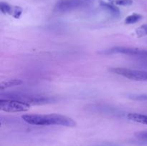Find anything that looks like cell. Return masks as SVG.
Returning a JSON list of instances; mask_svg holds the SVG:
<instances>
[{"label": "cell", "instance_id": "3", "mask_svg": "<svg viewBox=\"0 0 147 146\" xmlns=\"http://www.w3.org/2000/svg\"><path fill=\"white\" fill-rule=\"evenodd\" d=\"M109 72L131 80L139 82H147V71L133 70V69L123 68V67H113L109 70Z\"/></svg>", "mask_w": 147, "mask_h": 146}, {"label": "cell", "instance_id": "6", "mask_svg": "<svg viewBox=\"0 0 147 146\" xmlns=\"http://www.w3.org/2000/svg\"><path fill=\"white\" fill-rule=\"evenodd\" d=\"M126 117L129 120L133 121L134 123L147 125V115L136 113H130L126 115Z\"/></svg>", "mask_w": 147, "mask_h": 146}, {"label": "cell", "instance_id": "11", "mask_svg": "<svg viewBox=\"0 0 147 146\" xmlns=\"http://www.w3.org/2000/svg\"><path fill=\"white\" fill-rule=\"evenodd\" d=\"M111 4L119 6H131L133 4L132 0H109Z\"/></svg>", "mask_w": 147, "mask_h": 146}, {"label": "cell", "instance_id": "1", "mask_svg": "<svg viewBox=\"0 0 147 146\" xmlns=\"http://www.w3.org/2000/svg\"><path fill=\"white\" fill-rule=\"evenodd\" d=\"M22 118L27 124L36 126H63L75 127L77 123L73 118L60 114H25Z\"/></svg>", "mask_w": 147, "mask_h": 146}, {"label": "cell", "instance_id": "14", "mask_svg": "<svg viewBox=\"0 0 147 146\" xmlns=\"http://www.w3.org/2000/svg\"><path fill=\"white\" fill-rule=\"evenodd\" d=\"M22 13V9L20 7H13L12 13H11V16L14 17V18H20L21 16Z\"/></svg>", "mask_w": 147, "mask_h": 146}, {"label": "cell", "instance_id": "4", "mask_svg": "<svg viewBox=\"0 0 147 146\" xmlns=\"http://www.w3.org/2000/svg\"><path fill=\"white\" fill-rule=\"evenodd\" d=\"M100 54H126V55L136 56V55H143L147 54V52L144 50H141L139 49L131 48V47H115L112 48L108 49V50H102L99 52Z\"/></svg>", "mask_w": 147, "mask_h": 146}, {"label": "cell", "instance_id": "9", "mask_svg": "<svg viewBox=\"0 0 147 146\" xmlns=\"http://www.w3.org/2000/svg\"><path fill=\"white\" fill-rule=\"evenodd\" d=\"M143 17L142 15L139 14H132L131 15L128 16L125 19V23L126 24H135V23H137L138 21H139L140 20L142 19Z\"/></svg>", "mask_w": 147, "mask_h": 146}, {"label": "cell", "instance_id": "10", "mask_svg": "<svg viewBox=\"0 0 147 146\" xmlns=\"http://www.w3.org/2000/svg\"><path fill=\"white\" fill-rule=\"evenodd\" d=\"M0 9H1V11L3 13V14L11 15L13 7L10 6L9 4H7V3L4 2V1H1V4H0Z\"/></svg>", "mask_w": 147, "mask_h": 146}, {"label": "cell", "instance_id": "8", "mask_svg": "<svg viewBox=\"0 0 147 146\" xmlns=\"http://www.w3.org/2000/svg\"><path fill=\"white\" fill-rule=\"evenodd\" d=\"M22 80H20V79H10V80H6V81L1 82V84H0V90H1V91H3V90L9 88V87L20 85V84H22Z\"/></svg>", "mask_w": 147, "mask_h": 146}, {"label": "cell", "instance_id": "12", "mask_svg": "<svg viewBox=\"0 0 147 146\" xmlns=\"http://www.w3.org/2000/svg\"><path fill=\"white\" fill-rule=\"evenodd\" d=\"M128 97L133 100H139V101H147V94H131L128 95Z\"/></svg>", "mask_w": 147, "mask_h": 146}, {"label": "cell", "instance_id": "5", "mask_svg": "<svg viewBox=\"0 0 147 146\" xmlns=\"http://www.w3.org/2000/svg\"><path fill=\"white\" fill-rule=\"evenodd\" d=\"M82 0H59L55 6V11L58 13L67 12L83 6Z\"/></svg>", "mask_w": 147, "mask_h": 146}, {"label": "cell", "instance_id": "2", "mask_svg": "<svg viewBox=\"0 0 147 146\" xmlns=\"http://www.w3.org/2000/svg\"><path fill=\"white\" fill-rule=\"evenodd\" d=\"M31 104L17 99L1 98L0 100V110L6 113H23L27 112Z\"/></svg>", "mask_w": 147, "mask_h": 146}, {"label": "cell", "instance_id": "13", "mask_svg": "<svg viewBox=\"0 0 147 146\" xmlns=\"http://www.w3.org/2000/svg\"><path fill=\"white\" fill-rule=\"evenodd\" d=\"M136 33L139 37H143L147 35V24H143L139 29H136Z\"/></svg>", "mask_w": 147, "mask_h": 146}, {"label": "cell", "instance_id": "7", "mask_svg": "<svg viewBox=\"0 0 147 146\" xmlns=\"http://www.w3.org/2000/svg\"><path fill=\"white\" fill-rule=\"evenodd\" d=\"M100 5L103 9L107 11L108 12L110 13L113 16H119L120 15L121 12L119 9L117 7L114 5V4H111V3H107L105 1H100Z\"/></svg>", "mask_w": 147, "mask_h": 146}, {"label": "cell", "instance_id": "15", "mask_svg": "<svg viewBox=\"0 0 147 146\" xmlns=\"http://www.w3.org/2000/svg\"><path fill=\"white\" fill-rule=\"evenodd\" d=\"M136 137L141 139V140H147V131H142V132H138L135 134Z\"/></svg>", "mask_w": 147, "mask_h": 146}]
</instances>
